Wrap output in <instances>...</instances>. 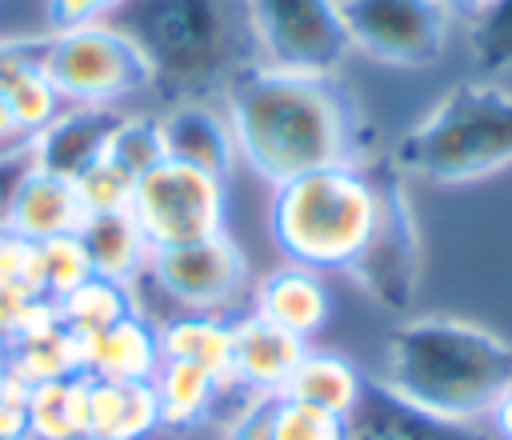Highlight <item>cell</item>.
<instances>
[{
	"label": "cell",
	"mask_w": 512,
	"mask_h": 440,
	"mask_svg": "<svg viewBox=\"0 0 512 440\" xmlns=\"http://www.w3.org/2000/svg\"><path fill=\"white\" fill-rule=\"evenodd\" d=\"M348 44L392 68H428L448 44L440 0H340Z\"/></svg>",
	"instance_id": "9"
},
{
	"label": "cell",
	"mask_w": 512,
	"mask_h": 440,
	"mask_svg": "<svg viewBox=\"0 0 512 440\" xmlns=\"http://www.w3.org/2000/svg\"><path fill=\"white\" fill-rule=\"evenodd\" d=\"M256 316H264V320L288 328L292 336L308 340L328 324L332 292H328L320 272H312L304 264H284V268L268 272L256 284Z\"/></svg>",
	"instance_id": "16"
},
{
	"label": "cell",
	"mask_w": 512,
	"mask_h": 440,
	"mask_svg": "<svg viewBox=\"0 0 512 440\" xmlns=\"http://www.w3.org/2000/svg\"><path fill=\"white\" fill-rule=\"evenodd\" d=\"M444 8H448V16H464V20H472L488 0H440Z\"/></svg>",
	"instance_id": "41"
},
{
	"label": "cell",
	"mask_w": 512,
	"mask_h": 440,
	"mask_svg": "<svg viewBox=\"0 0 512 440\" xmlns=\"http://www.w3.org/2000/svg\"><path fill=\"white\" fill-rule=\"evenodd\" d=\"M148 384H152L156 416L164 428H196L216 408V396L224 388H232V384H220L216 376H208L204 368H192L180 360H164Z\"/></svg>",
	"instance_id": "23"
},
{
	"label": "cell",
	"mask_w": 512,
	"mask_h": 440,
	"mask_svg": "<svg viewBox=\"0 0 512 440\" xmlns=\"http://www.w3.org/2000/svg\"><path fill=\"white\" fill-rule=\"evenodd\" d=\"M348 440H492L472 420H448L396 396L384 380H364L348 412Z\"/></svg>",
	"instance_id": "12"
},
{
	"label": "cell",
	"mask_w": 512,
	"mask_h": 440,
	"mask_svg": "<svg viewBox=\"0 0 512 440\" xmlns=\"http://www.w3.org/2000/svg\"><path fill=\"white\" fill-rule=\"evenodd\" d=\"M376 212L364 164H336L272 184L268 228L276 248L312 272H344L360 252Z\"/></svg>",
	"instance_id": "5"
},
{
	"label": "cell",
	"mask_w": 512,
	"mask_h": 440,
	"mask_svg": "<svg viewBox=\"0 0 512 440\" xmlns=\"http://www.w3.org/2000/svg\"><path fill=\"white\" fill-rule=\"evenodd\" d=\"M128 312H136L128 284L108 280V276H88L84 284H76L68 296L56 300V316L84 336H100L104 328H112Z\"/></svg>",
	"instance_id": "25"
},
{
	"label": "cell",
	"mask_w": 512,
	"mask_h": 440,
	"mask_svg": "<svg viewBox=\"0 0 512 440\" xmlns=\"http://www.w3.org/2000/svg\"><path fill=\"white\" fill-rule=\"evenodd\" d=\"M84 220H88V212L80 204L76 184L64 176H52L44 168H32L20 196H16L8 232L24 236V240H52V236L80 232Z\"/></svg>",
	"instance_id": "18"
},
{
	"label": "cell",
	"mask_w": 512,
	"mask_h": 440,
	"mask_svg": "<svg viewBox=\"0 0 512 440\" xmlns=\"http://www.w3.org/2000/svg\"><path fill=\"white\" fill-rule=\"evenodd\" d=\"M304 348L308 340L256 312L232 320V388H248L252 396H276L300 364Z\"/></svg>",
	"instance_id": "14"
},
{
	"label": "cell",
	"mask_w": 512,
	"mask_h": 440,
	"mask_svg": "<svg viewBox=\"0 0 512 440\" xmlns=\"http://www.w3.org/2000/svg\"><path fill=\"white\" fill-rule=\"evenodd\" d=\"M360 392H364V376L356 372L352 360H344L336 352H312V348H304L300 364L292 368L288 384L280 388V396L336 412V416H348L356 408Z\"/></svg>",
	"instance_id": "22"
},
{
	"label": "cell",
	"mask_w": 512,
	"mask_h": 440,
	"mask_svg": "<svg viewBox=\"0 0 512 440\" xmlns=\"http://www.w3.org/2000/svg\"><path fill=\"white\" fill-rule=\"evenodd\" d=\"M272 404H276V396H252V400L244 404V412L232 420L228 440H268V428H272Z\"/></svg>",
	"instance_id": "36"
},
{
	"label": "cell",
	"mask_w": 512,
	"mask_h": 440,
	"mask_svg": "<svg viewBox=\"0 0 512 440\" xmlns=\"http://www.w3.org/2000/svg\"><path fill=\"white\" fill-rule=\"evenodd\" d=\"M488 420H492V432H496V440H512V384L492 400V408H488Z\"/></svg>",
	"instance_id": "38"
},
{
	"label": "cell",
	"mask_w": 512,
	"mask_h": 440,
	"mask_svg": "<svg viewBox=\"0 0 512 440\" xmlns=\"http://www.w3.org/2000/svg\"><path fill=\"white\" fill-rule=\"evenodd\" d=\"M32 168H36V160H32V144L28 140H20L12 148H0V232H8L16 196H20V188H24Z\"/></svg>",
	"instance_id": "33"
},
{
	"label": "cell",
	"mask_w": 512,
	"mask_h": 440,
	"mask_svg": "<svg viewBox=\"0 0 512 440\" xmlns=\"http://www.w3.org/2000/svg\"><path fill=\"white\" fill-rule=\"evenodd\" d=\"M248 16L256 48L272 68L336 72L352 48L340 20V0H248Z\"/></svg>",
	"instance_id": "10"
},
{
	"label": "cell",
	"mask_w": 512,
	"mask_h": 440,
	"mask_svg": "<svg viewBox=\"0 0 512 440\" xmlns=\"http://www.w3.org/2000/svg\"><path fill=\"white\" fill-rule=\"evenodd\" d=\"M160 132H164V152L176 164L200 168L216 180L228 184L232 168H236V136L228 128V116L212 112L200 100H180L160 116Z\"/></svg>",
	"instance_id": "15"
},
{
	"label": "cell",
	"mask_w": 512,
	"mask_h": 440,
	"mask_svg": "<svg viewBox=\"0 0 512 440\" xmlns=\"http://www.w3.org/2000/svg\"><path fill=\"white\" fill-rule=\"evenodd\" d=\"M268 440H348V416H336L276 392Z\"/></svg>",
	"instance_id": "30"
},
{
	"label": "cell",
	"mask_w": 512,
	"mask_h": 440,
	"mask_svg": "<svg viewBox=\"0 0 512 440\" xmlns=\"http://www.w3.org/2000/svg\"><path fill=\"white\" fill-rule=\"evenodd\" d=\"M160 428L152 384L88 376L84 440H144Z\"/></svg>",
	"instance_id": "17"
},
{
	"label": "cell",
	"mask_w": 512,
	"mask_h": 440,
	"mask_svg": "<svg viewBox=\"0 0 512 440\" xmlns=\"http://www.w3.org/2000/svg\"><path fill=\"white\" fill-rule=\"evenodd\" d=\"M116 8H120V0H44L52 32H72V28L104 24Z\"/></svg>",
	"instance_id": "34"
},
{
	"label": "cell",
	"mask_w": 512,
	"mask_h": 440,
	"mask_svg": "<svg viewBox=\"0 0 512 440\" xmlns=\"http://www.w3.org/2000/svg\"><path fill=\"white\" fill-rule=\"evenodd\" d=\"M0 92H4V100H8V108H12V116H16V124H20V132L32 140L44 124H52L64 108V96L56 92V84L48 80V72H44V60H24V64H16V68H8L4 76H0Z\"/></svg>",
	"instance_id": "26"
},
{
	"label": "cell",
	"mask_w": 512,
	"mask_h": 440,
	"mask_svg": "<svg viewBox=\"0 0 512 440\" xmlns=\"http://www.w3.org/2000/svg\"><path fill=\"white\" fill-rule=\"evenodd\" d=\"M128 212L140 224L148 248L200 240V236L224 232L228 184L200 172V168L160 160L152 172H144L136 180Z\"/></svg>",
	"instance_id": "8"
},
{
	"label": "cell",
	"mask_w": 512,
	"mask_h": 440,
	"mask_svg": "<svg viewBox=\"0 0 512 440\" xmlns=\"http://www.w3.org/2000/svg\"><path fill=\"white\" fill-rule=\"evenodd\" d=\"M72 184H76L80 204H84L88 216H96V212H128L132 188H136V180H132L124 168H116L108 156L96 160L92 168H84Z\"/></svg>",
	"instance_id": "32"
},
{
	"label": "cell",
	"mask_w": 512,
	"mask_h": 440,
	"mask_svg": "<svg viewBox=\"0 0 512 440\" xmlns=\"http://www.w3.org/2000/svg\"><path fill=\"white\" fill-rule=\"evenodd\" d=\"M88 372L40 380L28 388V432L48 440H84Z\"/></svg>",
	"instance_id": "24"
},
{
	"label": "cell",
	"mask_w": 512,
	"mask_h": 440,
	"mask_svg": "<svg viewBox=\"0 0 512 440\" xmlns=\"http://www.w3.org/2000/svg\"><path fill=\"white\" fill-rule=\"evenodd\" d=\"M384 384L424 412L476 420L512 384V344L472 320L416 316L388 332Z\"/></svg>",
	"instance_id": "3"
},
{
	"label": "cell",
	"mask_w": 512,
	"mask_h": 440,
	"mask_svg": "<svg viewBox=\"0 0 512 440\" xmlns=\"http://www.w3.org/2000/svg\"><path fill=\"white\" fill-rule=\"evenodd\" d=\"M44 72L72 104H112L152 88L140 48L112 24L52 32Z\"/></svg>",
	"instance_id": "7"
},
{
	"label": "cell",
	"mask_w": 512,
	"mask_h": 440,
	"mask_svg": "<svg viewBox=\"0 0 512 440\" xmlns=\"http://www.w3.org/2000/svg\"><path fill=\"white\" fill-rule=\"evenodd\" d=\"M120 124H124V112H116L112 104H72L68 112H60L52 124H44L28 140L32 160H36V168H44L52 176L76 180L84 168L104 160Z\"/></svg>",
	"instance_id": "13"
},
{
	"label": "cell",
	"mask_w": 512,
	"mask_h": 440,
	"mask_svg": "<svg viewBox=\"0 0 512 440\" xmlns=\"http://www.w3.org/2000/svg\"><path fill=\"white\" fill-rule=\"evenodd\" d=\"M148 272L164 296L188 312H228L248 292V260L228 232L148 252Z\"/></svg>",
	"instance_id": "11"
},
{
	"label": "cell",
	"mask_w": 512,
	"mask_h": 440,
	"mask_svg": "<svg viewBox=\"0 0 512 440\" xmlns=\"http://www.w3.org/2000/svg\"><path fill=\"white\" fill-rule=\"evenodd\" d=\"M144 56L152 88L168 100L212 92L256 64L248 0H120L104 20Z\"/></svg>",
	"instance_id": "2"
},
{
	"label": "cell",
	"mask_w": 512,
	"mask_h": 440,
	"mask_svg": "<svg viewBox=\"0 0 512 440\" xmlns=\"http://www.w3.org/2000/svg\"><path fill=\"white\" fill-rule=\"evenodd\" d=\"M104 156L116 168H124L132 180H140L144 172H152L160 160H168L160 116H124V124L116 128V136H112V144H108Z\"/></svg>",
	"instance_id": "29"
},
{
	"label": "cell",
	"mask_w": 512,
	"mask_h": 440,
	"mask_svg": "<svg viewBox=\"0 0 512 440\" xmlns=\"http://www.w3.org/2000/svg\"><path fill=\"white\" fill-rule=\"evenodd\" d=\"M164 360H180L204 368L220 384H232V320L220 312H192L176 316L160 328Z\"/></svg>",
	"instance_id": "21"
},
{
	"label": "cell",
	"mask_w": 512,
	"mask_h": 440,
	"mask_svg": "<svg viewBox=\"0 0 512 440\" xmlns=\"http://www.w3.org/2000/svg\"><path fill=\"white\" fill-rule=\"evenodd\" d=\"M20 308H24V304H16L12 296L0 292V344L12 336V324H16V312H20Z\"/></svg>",
	"instance_id": "40"
},
{
	"label": "cell",
	"mask_w": 512,
	"mask_h": 440,
	"mask_svg": "<svg viewBox=\"0 0 512 440\" xmlns=\"http://www.w3.org/2000/svg\"><path fill=\"white\" fill-rule=\"evenodd\" d=\"M48 40H52V32H44V36H20V40H0V76L8 68L24 64V60H44L48 56Z\"/></svg>",
	"instance_id": "37"
},
{
	"label": "cell",
	"mask_w": 512,
	"mask_h": 440,
	"mask_svg": "<svg viewBox=\"0 0 512 440\" xmlns=\"http://www.w3.org/2000/svg\"><path fill=\"white\" fill-rule=\"evenodd\" d=\"M468 52L480 76L512 72V0H488L468 20Z\"/></svg>",
	"instance_id": "27"
},
{
	"label": "cell",
	"mask_w": 512,
	"mask_h": 440,
	"mask_svg": "<svg viewBox=\"0 0 512 440\" xmlns=\"http://www.w3.org/2000/svg\"><path fill=\"white\" fill-rule=\"evenodd\" d=\"M80 244L88 252L92 276H108L120 284H132L148 268V240L132 212H96L80 224Z\"/></svg>",
	"instance_id": "20"
},
{
	"label": "cell",
	"mask_w": 512,
	"mask_h": 440,
	"mask_svg": "<svg viewBox=\"0 0 512 440\" xmlns=\"http://www.w3.org/2000/svg\"><path fill=\"white\" fill-rule=\"evenodd\" d=\"M20 140H28V136L20 132L12 108H8V100H4V92H0V148H12V144H20Z\"/></svg>",
	"instance_id": "39"
},
{
	"label": "cell",
	"mask_w": 512,
	"mask_h": 440,
	"mask_svg": "<svg viewBox=\"0 0 512 440\" xmlns=\"http://www.w3.org/2000/svg\"><path fill=\"white\" fill-rule=\"evenodd\" d=\"M36 268H40V292H44V300H52V304L92 276L88 252H84V244H80L76 232H72V236L36 240Z\"/></svg>",
	"instance_id": "28"
},
{
	"label": "cell",
	"mask_w": 512,
	"mask_h": 440,
	"mask_svg": "<svg viewBox=\"0 0 512 440\" xmlns=\"http://www.w3.org/2000/svg\"><path fill=\"white\" fill-rule=\"evenodd\" d=\"M224 104L236 152L268 184L364 164L376 144L356 92L336 72H288L256 60L224 84Z\"/></svg>",
	"instance_id": "1"
},
{
	"label": "cell",
	"mask_w": 512,
	"mask_h": 440,
	"mask_svg": "<svg viewBox=\"0 0 512 440\" xmlns=\"http://www.w3.org/2000/svg\"><path fill=\"white\" fill-rule=\"evenodd\" d=\"M364 172H368V180L376 188V212H372V224H368V236H364L360 252L344 268V276L368 300H376L384 312L404 316L416 304L420 264H424L416 212H412L404 176L392 164V156L364 160Z\"/></svg>",
	"instance_id": "6"
},
{
	"label": "cell",
	"mask_w": 512,
	"mask_h": 440,
	"mask_svg": "<svg viewBox=\"0 0 512 440\" xmlns=\"http://www.w3.org/2000/svg\"><path fill=\"white\" fill-rule=\"evenodd\" d=\"M0 292L16 304L44 300L40 292V268H36V240H24L16 232H0Z\"/></svg>",
	"instance_id": "31"
},
{
	"label": "cell",
	"mask_w": 512,
	"mask_h": 440,
	"mask_svg": "<svg viewBox=\"0 0 512 440\" xmlns=\"http://www.w3.org/2000/svg\"><path fill=\"white\" fill-rule=\"evenodd\" d=\"M28 432V384L16 380L0 348V440H20Z\"/></svg>",
	"instance_id": "35"
},
{
	"label": "cell",
	"mask_w": 512,
	"mask_h": 440,
	"mask_svg": "<svg viewBox=\"0 0 512 440\" xmlns=\"http://www.w3.org/2000/svg\"><path fill=\"white\" fill-rule=\"evenodd\" d=\"M400 176L428 184H472L512 168V92L492 80H460L396 144Z\"/></svg>",
	"instance_id": "4"
},
{
	"label": "cell",
	"mask_w": 512,
	"mask_h": 440,
	"mask_svg": "<svg viewBox=\"0 0 512 440\" xmlns=\"http://www.w3.org/2000/svg\"><path fill=\"white\" fill-rule=\"evenodd\" d=\"M160 364H164V352H160V328H156L148 316L128 312V316H120L112 328H104V332L92 340L88 376L148 384V380L156 376Z\"/></svg>",
	"instance_id": "19"
}]
</instances>
